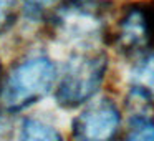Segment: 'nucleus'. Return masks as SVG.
I'll return each instance as SVG.
<instances>
[{"mask_svg":"<svg viewBox=\"0 0 154 141\" xmlns=\"http://www.w3.org/2000/svg\"><path fill=\"white\" fill-rule=\"evenodd\" d=\"M129 139H149L154 141V121L149 116L137 114L131 120L129 133L126 134Z\"/></svg>","mask_w":154,"mask_h":141,"instance_id":"0eeeda50","label":"nucleus"},{"mask_svg":"<svg viewBox=\"0 0 154 141\" xmlns=\"http://www.w3.org/2000/svg\"><path fill=\"white\" fill-rule=\"evenodd\" d=\"M106 70V58L100 53H83L73 57L57 90L61 106L75 108L88 101L98 91Z\"/></svg>","mask_w":154,"mask_h":141,"instance_id":"f03ea898","label":"nucleus"},{"mask_svg":"<svg viewBox=\"0 0 154 141\" xmlns=\"http://www.w3.org/2000/svg\"><path fill=\"white\" fill-rule=\"evenodd\" d=\"M57 68L48 58L37 57L20 63L12 70L2 90L4 106L10 111L33 105L51 90Z\"/></svg>","mask_w":154,"mask_h":141,"instance_id":"f257e3e1","label":"nucleus"},{"mask_svg":"<svg viewBox=\"0 0 154 141\" xmlns=\"http://www.w3.org/2000/svg\"><path fill=\"white\" fill-rule=\"evenodd\" d=\"M27 2L32 5V7H35V8H45V7L53 5L57 0H27Z\"/></svg>","mask_w":154,"mask_h":141,"instance_id":"1a4fd4ad","label":"nucleus"},{"mask_svg":"<svg viewBox=\"0 0 154 141\" xmlns=\"http://www.w3.org/2000/svg\"><path fill=\"white\" fill-rule=\"evenodd\" d=\"M14 7H15V0H0V28L10 20Z\"/></svg>","mask_w":154,"mask_h":141,"instance_id":"6e6552de","label":"nucleus"},{"mask_svg":"<svg viewBox=\"0 0 154 141\" xmlns=\"http://www.w3.org/2000/svg\"><path fill=\"white\" fill-rule=\"evenodd\" d=\"M119 120L116 105L109 100H101L73 121V136L78 139H109L116 134Z\"/></svg>","mask_w":154,"mask_h":141,"instance_id":"7ed1b4c3","label":"nucleus"},{"mask_svg":"<svg viewBox=\"0 0 154 141\" xmlns=\"http://www.w3.org/2000/svg\"><path fill=\"white\" fill-rule=\"evenodd\" d=\"M103 2L98 0H75L65 5L58 14V25L65 33L75 37H88L90 33L100 32L101 27V8Z\"/></svg>","mask_w":154,"mask_h":141,"instance_id":"20e7f679","label":"nucleus"},{"mask_svg":"<svg viewBox=\"0 0 154 141\" xmlns=\"http://www.w3.org/2000/svg\"><path fill=\"white\" fill-rule=\"evenodd\" d=\"M133 81L137 93L144 98H154V55L139 60L133 70Z\"/></svg>","mask_w":154,"mask_h":141,"instance_id":"39448f33","label":"nucleus"},{"mask_svg":"<svg viewBox=\"0 0 154 141\" xmlns=\"http://www.w3.org/2000/svg\"><path fill=\"white\" fill-rule=\"evenodd\" d=\"M22 138L25 139H60V133L51 126L37 120H27L22 126Z\"/></svg>","mask_w":154,"mask_h":141,"instance_id":"423d86ee","label":"nucleus"}]
</instances>
